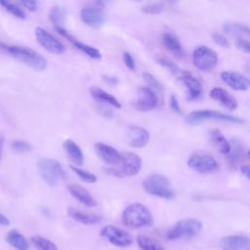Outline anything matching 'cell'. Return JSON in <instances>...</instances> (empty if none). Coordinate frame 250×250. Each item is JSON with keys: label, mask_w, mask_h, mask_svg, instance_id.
Instances as JSON below:
<instances>
[{"label": "cell", "mask_w": 250, "mask_h": 250, "mask_svg": "<svg viewBox=\"0 0 250 250\" xmlns=\"http://www.w3.org/2000/svg\"><path fill=\"white\" fill-rule=\"evenodd\" d=\"M157 62L159 64H161L162 66H164L165 68H167L172 74H174L176 76H178L180 74V72L182 71V69H180L177 64H175L173 62H171L170 60H168L166 58H158Z\"/></svg>", "instance_id": "cell-36"}, {"label": "cell", "mask_w": 250, "mask_h": 250, "mask_svg": "<svg viewBox=\"0 0 250 250\" xmlns=\"http://www.w3.org/2000/svg\"><path fill=\"white\" fill-rule=\"evenodd\" d=\"M63 149L68 156V158L71 160V162L74 164V166H81L84 163V154L81 150L80 146L71 139H66L62 144Z\"/></svg>", "instance_id": "cell-21"}, {"label": "cell", "mask_w": 250, "mask_h": 250, "mask_svg": "<svg viewBox=\"0 0 250 250\" xmlns=\"http://www.w3.org/2000/svg\"><path fill=\"white\" fill-rule=\"evenodd\" d=\"M98 110L104 117H107V118H111L112 117V111L109 108H105L104 106H101V107H99Z\"/></svg>", "instance_id": "cell-43"}, {"label": "cell", "mask_w": 250, "mask_h": 250, "mask_svg": "<svg viewBox=\"0 0 250 250\" xmlns=\"http://www.w3.org/2000/svg\"><path fill=\"white\" fill-rule=\"evenodd\" d=\"M69 168L85 183H89V184L90 183H95L98 180V178L95 174H93V173H91L87 170L81 169V168H79L77 166H74V165H70Z\"/></svg>", "instance_id": "cell-33"}, {"label": "cell", "mask_w": 250, "mask_h": 250, "mask_svg": "<svg viewBox=\"0 0 250 250\" xmlns=\"http://www.w3.org/2000/svg\"><path fill=\"white\" fill-rule=\"evenodd\" d=\"M247 156H248V158L250 159V149L248 150V152H247Z\"/></svg>", "instance_id": "cell-48"}, {"label": "cell", "mask_w": 250, "mask_h": 250, "mask_svg": "<svg viewBox=\"0 0 250 250\" xmlns=\"http://www.w3.org/2000/svg\"><path fill=\"white\" fill-rule=\"evenodd\" d=\"M49 18L51 21L54 23L55 27H58V26L62 27V24L63 23L65 19V12L62 7L56 5L50 10Z\"/></svg>", "instance_id": "cell-32"}, {"label": "cell", "mask_w": 250, "mask_h": 250, "mask_svg": "<svg viewBox=\"0 0 250 250\" xmlns=\"http://www.w3.org/2000/svg\"><path fill=\"white\" fill-rule=\"evenodd\" d=\"M126 141L131 146L141 148L147 145L149 141V133L143 127L131 126L126 133Z\"/></svg>", "instance_id": "cell-17"}, {"label": "cell", "mask_w": 250, "mask_h": 250, "mask_svg": "<svg viewBox=\"0 0 250 250\" xmlns=\"http://www.w3.org/2000/svg\"><path fill=\"white\" fill-rule=\"evenodd\" d=\"M169 106L170 108L176 112V113H181V107H180V104H179V102H178V99L175 95H171L170 98H169Z\"/></svg>", "instance_id": "cell-42"}, {"label": "cell", "mask_w": 250, "mask_h": 250, "mask_svg": "<svg viewBox=\"0 0 250 250\" xmlns=\"http://www.w3.org/2000/svg\"><path fill=\"white\" fill-rule=\"evenodd\" d=\"M119 164V167L107 169L108 173L118 178L133 177L141 171L143 161L141 157L135 152L125 151L122 153L121 162Z\"/></svg>", "instance_id": "cell-5"}, {"label": "cell", "mask_w": 250, "mask_h": 250, "mask_svg": "<svg viewBox=\"0 0 250 250\" xmlns=\"http://www.w3.org/2000/svg\"><path fill=\"white\" fill-rule=\"evenodd\" d=\"M192 62L196 68L209 71L217 65L218 55L213 49L205 45H200L193 50Z\"/></svg>", "instance_id": "cell-8"}, {"label": "cell", "mask_w": 250, "mask_h": 250, "mask_svg": "<svg viewBox=\"0 0 250 250\" xmlns=\"http://www.w3.org/2000/svg\"><path fill=\"white\" fill-rule=\"evenodd\" d=\"M143 77L145 79V81L146 82V84L149 86V88L151 89H155L157 91H161L163 90V86L162 84L149 72H144L143 73Z\"/></svg>", "instance_id": "cell-37"}, {"label": "cell", "mask_w": 250, "mask_h": 250, "mask_svg": "<svg viewBox=\"0 0 250 250\" xmlns=\"http://www.w3.org/2000/svg\"><path fill=\"white\" fill-rule=\"evenodd\" d=\"M205 120H222V121H229V122L237 123V124L244 123V120L239 117L226 114L221 111L209 110V109L192 111L186 118V122L188 124H196Z\"/></svg>", "instance_id": "cell-9"}, {"label": "cell", "mask_w": 250, "mask_h": 250, "mask_svg": "<svg viewBox=\"0 0 250 250\" xmlns=\"http://www.w3.org/2000/svg\"><path fill=\"white\" fill-rule=\"evenodd\" d=\"M103 78H104V81H105L107 84H110V85H115L118 82V79L115 76L104 75V76H103Z\"/></svg>", "instance_id": "cell-44"}, {"label": "cell", "mask_w": 250, "mask_h": 250, "mask_svg": "<svg viewBox=\"0 0 250 250\" xmlns=\"http://www.w3.org/2000/svg\"><path fill=\"white\" fill-rule=\"evenodd\" d=\"M223 29L227 33L238 36V38H242V36L250 37V26L241 22H225Z\"/></svg>", "instance_id": "cell-27"}, {"label": "cell", "mask_w": 250, "mask_h": 250, "mask_svg": "<svg viewBox=\"0 0 250 250\" xmlns=\"http://www.w3.org/2000/svg\"><path fill=\"white\" fill-rule=\"evenodd\" d=\"M212 39L217 45H219L223 48H229L231 46L229 40L224 34H222L220 32H217V31L213 32L212 33Z\"/></svg>", "instance_id": "cell-38"}, {"label": "cell", "mask_w": 250, "mask_h": 250, "mask_svg": "<svg viewBox=\"0 0 250 250\" xmlns=\"http://www.w3.org/2000/svg\"><path fill=\"white\" fill-rule=\"evenodd\" d=\"M122 223L131 229L150 227L153 224V217L150 210L140 202L128 205L122 213Z\"/></svg>", "instance_id": "cell-2"}, {"label": "cell", "mask_w": 250, "mask_h": 250, "mask_svg": "<svg viewBox=\"0 0 250 250\" xmlns=\"http://www.w3.org/2000/svg\"><path fill=\"white\" fill-rule=\"evenodd\" d=\"M221 78L226 84L237 91H245L250 87V79L242 73L236 71H223L221 73Z\"/></svg>", "instance_id": "cell-16"}, {"label": "cell", "mask_w": 250, "mask_h": 250, "mask_svg": "<svg viewBox=\"0 0 250 250\" xmlns=\"http://www.w3.org/2000/svg\"><path fill=\"white\" fill-rule=\"evenodd\" d=\"M35 37L37 42L47 51L53 53V54H62L65 50L63 44L57 39L53 34L49 33L47 30H45L42 27H36L35 28Z\"/></svg>", "instance_id": "cell-13"}, {"label": "cell", "mask_w": 250, "mask_h": 250, "mask_svg": "<svg viewBox=\"0 0 250 250\" xmlns=\"http://www.w3.org/2000/svg\"><path fill=\"white\" fill-rule=\"evenodd\" d=\"M9 224H10L9 219H8L6 216H4L3 214H1V213H0V225H3V226H9Z\"/></svg>", "instance_id": "cell-46"}, {"label": "cell", "mask_w": 250, "mask_h": 250, "mask_svg": "<svg viewBox=\"0 0 250 250\" xmlns=\"http://www.w3.org/2000/svg\"><path fill=\"white\" fill-rule=\"evenodd\" d=\"M210 97L213 100L219 102L228 110H234L238 106L237 100L223 88H213L210 92Z\"/></svg>", "instance_id": "cell-18"}, {"label": "cell", "mask_w": 250, "mask_h": 250, "mask_svg": "<svg viewBox=\"0 0 250 250\" xmlns=\"http://www.w3.org/2000/svg\"><path fill=\"white\" fill-rule=\"evenodd\" d=\"M122 58H123V62L125 63V65L131 69V70H135L136 69V62H135V60L134 58L132 57V55L128 52H124L123 55H122Z\"/></svg>", "instance_id": "cell-40"}, {"label": "cell", "mask_w": 250, "mask_h": 250, "mask_svg": "<svg viewBox=\"0 0 250 250\" xmlns=\"http://www.w3.org/2000/svg\"><path fill=\"white\" fill-rule=\"evenodd\" d=\"M0 6L16 18L21 19V20L25 19V13L22 11V9L20 8L18 4L10 2L8 0H0Z\"/></svg>", "instance_id": "cell-31"}, {"label": "cell", "mask_w": 250, "mask_h": 250, "mask_svg": "<svg viewBox=\"0 0 250 250\" xmlns=\"http://www.w3.org/2000/svg\"><path fill=\"white\" fill-rule=\"evenodd\" d=\"M67 189L69 193L83 205L88 207H94L97 205V202L94 199V197L91 195V193L80 185L71 184L67 187Z\"/></svg>", "instance_id": "cell-20"}, {"label": "cell", "mask_w": 250, "mask_h": 250, "mask_svg": "<svg viewBox=\"0 0 250 250\" xmlns=\"http://www.w3.org/2000/svg\"><path fill=\"white\" fill-rule=\"evenodd\" d=\"M165 10V4L163 2H152L146 4L142 7V11L149 15H157Z\"/></svg>", "instance_id": "cell-34"}, {"label": "cell", "mask_w": 250, "mask_h": 250, "mask_svg": "<svg viewBox=\"0 0 250 250\" xmlns=\"http://www.w3.org/2000/svg\"><path fill=\"white\" fill-rule=\"evenodd\" d=\"M6 241L17 250H28L29 243L25 236L17 229H11L6 235Z\"/></svg>", "instance_id": "cell-26"}, {"label": "cell", "mask_w": 250, "mask_h": 250, "mask_svg": "<svg viewBox=\"0 0 250 250\" xmlns=\"http://www.w3.org/2000/svg\"><path fill=\"white\" fill-rule=\"evenodd\" d=\"M223 250H241L250 245V238L245 235H229L219 242Z\"/></svg>", "instance_id": "cell-19"}, {"label": "cell", "mask_w": 250, "mask_h": 250, "mask_svg": "<svg viewBox=\"0 0 250 250\" xmlns=\"http://www.w3.org/2000/svg\"><path fill=\"white\" fill-rule=\"evenodd\" d=\"M188 165L190 169L201 174L215 173L219 169V164L214 156L202 150H197L190 154Z\"/></svg>", "instance_id": "cell-7"}, {"label": "cell", "mask_w": 250, "mask_h": 250, "mask_svg": "<svg viewBox=\"0 0 250 250\" xmlns=\"http://www.w3.org/2000/svg\"><path fill=\"white\" fill-rule=\"evenodd\" d=\"M143 188L150 195L164 199L175 197V191L169 179L161 174H150L143 182Z\"/></svg>", "instance_id": "cell-3"}, {"label": "cell", "mask_w": 250, "mask_h": 250, "mask_svg": "<svg viewBox=\"0 0 250 250\" xmlns=\"http://www.w3.org/2000/svg\"><path fill=\"white\" fill-rule=\"evenodd\" d=\"M137 242L142 250H165L155 239L146 235H139Z\"/></svg>", "instance_id": "cell-29"}, {"label": "cell", "mask_w": 250, "mask_h": 250, "mask_svg": "<svg viewBox=\"0 0 250 250\" xmlns=\"http://www.w3.org/2000/svg\"><path fill=\"white\" fill-rule=\"evenodd\" d=\"M70 42H71V44L76 49H78L79 51L83 52L88 57H90V58H92L94 60H100L102 58V54H101V52L97 48L92 47L90 45H87V44H85V43H83L81 41H78L75 38H73Z\"/></svg>", "instance_id": "cell-28"}, {"label": "cell", "mask_w": 250, "mask_h": 250, "mask_svg": "<svg viewBox=\"0 0 250 250\" xmlns=\"http://www.w3.org/2000/svg\"><path fill=\"white\" fill-rule=\"evenodd\" d=\"M235 45L239 50L250 54V41L249 40H246L243 38H238L235 42Z\"/></svg>", "instance_id": "cell-41"}, {"label": "cell", "mask_w": 250, "mask_h": 250, "mask_svg": "<svg viewBox=\"0 0 250 250\" xmlns=\"http://www.w3.org/2000/svg\"><path fill=\"white\" fill-rule=\"evenodd\" d=\"M241 173L250 180V165H244L241 167Z\"/></svg>", "instance_id": "cell-45"}, {"label": "cell", "mask_w": 250, "mask_h": 250, "mask_svg": "<svg viewBox=\"0 0 250 250\" xmlns=\"http://www.w3.org/2000/svg\"><path fill=\"white\" fill-rule=\"evenodd\" d=\"M101 236L107 239L112 245L117 247H127L133 243V237L128 232L115 226H105L101 229Z\"/></svg>", "instance_id": "cell-10"}, {"label": "cell", "mask_w": 250, "mask_h": 250, "mask_svg": "<svg viewBox=\"0 0 250 250\" xmlns=\"http://www.w3.org/2000/svg\"><path fill=\"white\" fill-rule=\"evenodd\" d=\"M0 48L5 49V51L12 55L17 61L36 71L45 70L48 65L47 60L33 49L16 45L7 46L2 43H0Z\"/></svg>", "instance_id": "cell-1"}, {"label": "cell", "mask_w": 250, "mask_h": 250, "mask_svg": "<svg viewBox=\"0 0 250 250\" xmlns=\"http://www.w3.org/2000/svg\"><path fill=\"white\" fill-rule=\"evenodd\" d=\"M245 250H250V248H247V249H245Z\"/></svg>", "instance_id": "cell-49"}, {"label": "cell", "mask_w": 250, "mask_h": 250, "mask_svg": "<svg viewBox=\"0 0 250 250\" xmlns=\"http://www.w3.org/2000/svg\"><path fill=\"white\" fill-rule=\"evenodd\" d=\"M80 19L85 24L93 28H100L105 21L103 7H99L98 4L97 6L82 8L80 11Z\"/></svg>", "instance_id": "cell-14"}, {"label": "cell", "mask_w": 250, "mask_h": 250, "mask_svg": "<svg viewBox=\"0 0 250 250\" xmlns=\"http://www.w3.org/2000/svg\"><path fill=\"white\" fill-rule=\"evenodd\" d=\"M12 149L16 152L19 153H24V152H28L32 149V146L29 143L23 141V140H15L12 144H11Z\"/></svg>", "instance_id": "cell-35"}, {"label": "cell", "mask_w": 250, "mask_h": 250, "mask_svg": "<svg viewBox=\"0 0 250 250\" xmlns=\"http://www.w3.org/2000/svg\"><path fill=\"white\" fill-rule=\"evenodd\" d=\"M209 137L211 142L216 146L218 150L222 154H229L230 152L231 146L229 141L226 139V137L222 134V132L219 129H212L209 131Z\"/></svg>", "instance_id": "cell-25"}, {"label": "cell", "mask_w": 250, "mask_h": 250, "mask_svg": "<svg viewBox=\"0 0 250 250\" xmlns=\"http://www.w3.org/2000/svg\"><path fill=\"white\" fill-rule=\"evenodd\" d=\"M162 43L165 46V48L170 51L174 56L178 58L184 57V48L180 42V40L172 33L165 32L162 35Z\"/></svg>", "instance_id": "cell-23"}, {"label": "cell", "mask_w": 250, "mask_h": 250, "mask_svg": "<svg viewBox=\"0 0 250 250\" xmlns=\"http://www.w3.org/2000/svg\"><path fill=\"white\" fill-rule=\"evenodd\" d=\"M202 229V224L194 218H188L176 223L166 233V237L170 240L183 237L195 236Z\"/></svg>", "instance_id": "cell-6"}, {"label": "cell", "mask_w": 250, "mask_h": 250, "mask_svg": "<svg viewBox=\"0 0 250 250\" xmlns=\"http://www.w3.org/2000/svg\"><path fill=\"white\" fill-rule=\"evenodd\" d=\"M177 77L179 82L184 86L186 90L188 101L197 100L201 96L203 91L202 85L192 73L187 70H182Z\"/></svg>", "instance_id": "cell-11"}, {"label": "cell", "mask_w": 250, "mask_h": 250, "mask_svg": "<svg viewBox=\"0 0 250 250\" xmlns=\"http://www.w3.org/2000/svg\"><path fill=\"white\" fill-rule=\"evenodd\" d=\"M17 4L19 6H21L25 9H27L30 12H35L38 8V4L36 1H32V0H20L17 2Z\"/></svg>", "instance_id": "cell-39"}, {"label": "cell", "mask_w": 250, "mask_h": 250, "mask_svg": "<svg viewBox=\"0 0 250 250\" xmlns=\"http://www.w3.org/2000/svg\"><path fill=\"white\" fill-rule=\"evenodd\" d=\"M90 94H91L92 98L94 100H96L97 102L104 103V104L111 105L115 108H120L121 107V104L119 103V101L115 97H113L112 95H110L109 93L105 92L104 90H103L101 88L91 87L90 88Z\"/></svg>", "instance_id": "cell-24"}, {"label": "cell", "mask_w": 250, "mask_h": 250, "mask_svg": "<svg viewBox=\"0 0 250 250\" xmlns=\"http://www.w3.org/2000/svg\"><path fill=\"white\" fill-rule=\"evenodd\" d=\"M37 170L41 178L50 186H55L60 180L66 177L65 171L61 163L55 159L41 157L37 161Z\"/></svg>", "instance_id": "cell-4"}, {"label": "cell", "mask_w": 250, "mask_h": 250, "mask_svg": "<svg viewBox=\"0 0 250 250\" xmlns=\"http://www.w3.org/2000/svg\"><path fill=\"white\" fill-rule=\"evenodd\" d=\"M3 146H4V137H3V136H0V160H1V158H2Z\"/></svg>", "instance_id": "cell-47"}, {"label": "cell", "mask_w": 250, "mask_h": 250, "mask_svg": "<svg viewBox=\"0 0 250 250\" xmlns=\"http://www.w3.org/2000/svg\"><path fill=\"white\" fill-rule=\"evenodd\" d=\"M158 104V98L152 89L142 86L138 88V99L133 102V106L139 111H150Z\"/></svg>", "instance_id": "cell-12"}, {"label": "cell", "mask_w": 250, "mask_h": 250, "mask_svg": "<svg viewBox=\"0 0 250 250\" xmlns=\"http://www.w3.org/2000/svg\"><path fill=\"white\" fill-rule=\"evenodd\" d=\"M94 150L99 158L109 165H118L121 162L122 153L109 145L96 143L94 145Z\"/></svg>", "instance_id": "cell-15"}, {"label": "cell", "mask_w": 250, "mask_h": 250, "mask_svg": "<svg viewBox=\"0 0 250 250\" xmlns=\"http://www.w3.org/2000/svg\"><path fill=\"white\" fill-rule=\"evenodd\" d=\"M67 214L74 221H76L80 224H83V225H96V224H99L103 220V218L100 215L82 212L73 207H69L67 209Z\"/></svg>", "instance_id": "cell-22"}, {"label": "cell", "mask_w": 250, "mask_h": 250, "mask_svg": "<svg viewBox=\"0 0 250 250\" xmlns=\"http://www.w3.org/2000/svg\"><path fill=\"white\" fill-rule=\"evenodd\" d=\"M30 241L37 250H58L57 245L53 241L40 235L31 236Z\"/></svg>", "instance_id": "cell-30"}]
</instances>
